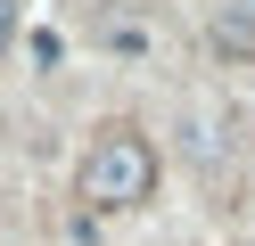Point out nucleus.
<instances>
[{
	"mask_svg": "<svg viewBox=\"0 0 255 246\" xmlns=\"http://www.w3.org/2000/svg\"><path fill=\"white\" fill-rule=\"evenodd\" d=\"M8 25H17V0H0V41H8Z\"/></svg>",
	"mask_w": 255,
	"mask_h": 246,
	"instance_id": "obj_3",
	"label": "nucleus"
},
{
	"mask_svg": "<svg viewBox=\"0 0 255 246\" xmlns=\"http://www.w3.org/2000/svg\"><path fill=\"white\" fill-rule=\"evenodd\" d=\"M206 41H214V58H255V0H222Z\"/></svg>",
	"mask_w": 255,
	"mask_h": 246,
	"instance_id": "obj_2",
	"label": "nucleus"
},
{
	"mask_svg": "<svg viewBox=\"0 0 255 246\" xmlns=\"http://www.w3.org/2000/svg\"><path fill=\"white\" fill-rule=\"evenodd\" d=\"M74 189H83L91 205H140V197L156 189V148L140 140L132 123L99 131V140H91V156H83V172H74Z\"/></svg>",
	"mask_w": 255,
	"mask_h": 246,
	"instance_id": "obj_1",
	"label": "nucleus"
}]
</instances>
